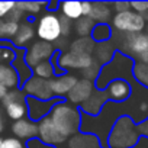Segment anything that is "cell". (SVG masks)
I'll return each instance as SVG.
<instances>
[{"mask_svg": "<svg viewBox=\"0 0 148 148\" xmlns=\"http://www.w3.org/2000/svg\"><path fill=\"white\" fill-rule=\"evenodd\" d=\"M141 135L138 131V125L129 116H121L112 126L106 147L108 148H134L139 142Z\"/></svg>", "mask_w": 148, "mask_h": 148, "instance_id": "obj_3", "label": "cell"}, {"mask_svg": "<svg viewBox=\"0 0 148 148\" xmlns=\"http://www.w3.org/2000/svg\"><path fill=\"white\" fill-rule=\"evenodd\" d=\"M12 67L16 70L18 77H19V89L34 76L32 74V68L26 64L25 61V49H16V55L15 60L12 61Z\"/></svg>", "mask_w": 148, "mask_h": 148, "instance_id": "obj_19", "label": "cell"}, {"mask_svg": "<svg viewBox=\"0 0 148 148\" xmlns=\"http://www.w3.org/2000/svg\"><path fill=\"white\" fill-rule=\"evenodd\" d=\"M100 68H102V65L95 61L89 68H86L84 71H82V79H86V80H90V82H96V79L99 77Z\"/></svg>", "mask_w": 148, "mask_h": 148, "instance_id": "obj_31", "label": "cell"}, {"mask_svg": "<svg viewBox=\"0 0 148 148\" xmlns=\"http://www.w3.org/2000/svg\"><path fill=\"white\" fill-rule=\"evenodd\" d=\"M79 82V77L74 76L71 73H64L61 76H55L54 79L49 80V87L55 99L65 100L67 95L71 92V89L76 86Z\"/></svg>", "mask_w": 148, "mask_h": 148, "instance_id": "obj_12", "label": "cell"}, {"mask_svg": "<svg viewBox=\"0 0 148 148\" xmlns=\"http://www.w3.org/2000/svg\"><path fill=\"white\" fill-rule=\"evenodd\" d=\"M134 62L135 61L132 58L116 51L113 58L108 64L102 65L99 77L95 82L96 90H105L109 86V83H112L113 80H125V82L134 83V79H132Z\"/></svg>", "mask_w": 148, "mask_h": 148, "instance_id": "obj_1", "label": "cell"}, {"mask_svg": "<svg viewBox=\"0 0 148 148\" xmlns=\"http://www.w3.org/2000/svg\"><path fill=\"white\" fill-rule=\"evenodd\" d=\"M92 12V2H82V15L89 16Z\"/></svg>", "mask_w": 148, "mask_h": 148, "instance_id": "obj_38", "label": "cell"}, {"mask_svg": "<svg viewBox=\"0 0 148 148\" xmlns=\"http://www.w3.org/2000/svg\"><path fill=\"white\" fill-rule=\"evenodd\" d=\"M109 25L113 31V35H132L144 32L147 28V21L142 15L134 10H128L122 13H115Z\"/></svg>", "mask_w": 148, "mask_h": 148, "instance_id": "obj_4", "label": "cell"}, {"mask_svg": "<svg viewBox=\"0 0 148 148\" xmlns=\"http://www.w3.org/2000/svg\"><path fill=\"white\" fill-rule=\"evenodd\" d=\"M0 84L8 90L19 89L18 73L9 62H0Z\"/></svg>", "mask_w": 148, "mask_h": 148, "instance_id": "obj_21", "label": "cell"}, {"mask_svg": "<svg viewBox=\"0 0 148 148\" xmlns=\"http://www.w3.org/2000/svg\"><path fill=\"white\" fill-rule=\"evenodd\" d=\"M90 38L95 44L108 42L113 38V31H112L109 23H96L92 34H90Z\"/></svg>", "mask_w": 148, "mask_h": 148, "instance_id": "obj_26", "label": "cell"}, {"mask_svg": "<svg viewBox=\"0 0 148 148\" xmlns=\"http://www.w3.org/2000/svg\"><path fill=\"white\" fill-rule=\"evenodd\" d=\"M96 90L95 87V82H90V80H86V79H79V82L76 83L71 89V92L67 95L65 100L74 106L80 108L84 102H87V99L93 95V92Z\"/></svg>", "mask_w": 148, "mask_h": 148, "instance_id": "obj_11", "label": "cell"}, {"mask_svg": "<svg viewBox=\"0 0 148 148\" xmlns=\"http://www.w3.org/2000/svg\"><path fill=\"white\" fill-rule=\"evenodd\" d=\"M73 21H70V19H67V18H64V16H61L60 15V28H61V36L64 38V39H67L70 35H71V32H73Z\"/></svg>", "mask_w": 148, "mask_h": 148, "instance_id": "obj_32", "label": "cell"}, {"mask_svg": "<svg viewBox=\"0 0 148 148\" xmlns=\"http://www.w3.org/2000/svg\"><path fill=\"white\" fill-rule=\"evenodd\" d=\"M49 119L57 128V131L67 139L80 132L82 112L77 106L68 103L67 100H58L54 105L49 113Z\"/></svg>", "mask_w": 148, "mask_h": 148, "instance_id": "obj_2", "label": "cell"}, {"mask_svg": "<svg viewBox=\"0 0 148 148\" xmlns=\"http://www.w3.org/2000/svg\"><path fill=\"white\" fill-rule=\"evenodd\" d=\"M8 92H9V90H8L6 87H3L2 84H0V102H2V100L5 99V96L8 95Z\"/></svg>", "mask_w": 148, "mask_h": 148, "instance_id": "obj_39", "label": "cell"}, {"mask_svg": "<svg viewBox=\"0 0 148 148\" xmlns=\"http://www.w3.org/2000/svg\"><path fill=\"white\" fill-rule=\"evenodd\" d=\"M95 25L96 23L93 22V19H90L89 16H82L73 23V32L77 35V38H89Z\"/></svg>", "mask_w": 148, "mask_h": 148, "instance_id": "obj_27", "label": "cell"}, {"mask_svg": "<svg viewBox=\"0 0 148 148\" xmlns=\"http://www.w3.org/2000/svg\"><path fill=\"white\" fill-rule=\"evenodd\" d=\"M3 109L6 112V116L16 122L21 119L28 118V109H26V96L21 89H13L9 90L5 99L2 100Z\"/></svg>", "mask_w": 148, "mask_h": 148, "instance_id": "obj_7", "label": "cell"}, {"mask_svg": "<svg viewBox=\"0 0 148 148\" xmlns=\"http://www.w3.org/2000/svg\"><path fill=\"white\" fill-rule=\"evenodd\" d=\"M25 147H26V148H52V147L44 144L42 141H39L38 138H32V139H29L28 142H25Z\"/></svg>", "mask_w": 148, "mask_h": 148, "instance_id": "obj_36", "label": "cell"}, {"mask_svg": "<svg viewBox=\"0 0 148 148\" xmlns=\"http://www.w3.org/2000/svg\"><path fill=\"white\" fill-rule=\"evenodd\" d=\"M35 25L32 22V19H23L19 23V29L16 32V35L12 39V45L16 49H26L28 45H31L34 42L35 38Z\"/></svg>", "mask_w": 148, "mask_h": 148, "instance_id": "obj_14", "label": "cell"}, {"mask_svg": "<svg viewBox=\"0 0 148 148\" xmlns=\"http://www.w3.org/2000/svg\"><path fill=\"white\" fill-rule=\"evenodd\" d=\"M19 23L10 18L0 19V42H12L13 36L19 29Z\"/></svg>", "mask_w": 148, "mask_h": 148, "instance_id": "obj_23", "label": "cell"}, {"mask_svg": "<svg viewBox=\"0 0 148 148\" xmlns=\"http://www.w3.org/2000/svg\"><path fill=\"white\" fill-rule=\"evenodd\" d=\"M68 148H102L100 141L96 135L87 132H77L67 139Z\"/></svg>", "mask_w": 148, "mask_h": 148, "instance_id": "obj_18", "label": "cell"}, {"mask_svg": "<svg viewBox=\"0 0 148 148\" xmlns=\"http://www.w3.org/2000/svg\"><path fill=\"white\" fill-rule=\"evenodd\" d=\"M16 8V2H0V19L8 18Z\"/></svg>", "mask_w": 148, "mask_h": 148, "instance_id": "obj_34", "label": "cell"}, {"mask_svg": "<svg viewBox=\"0 0 148 148\" xmlns=\"http://www.w3.org/2000/svg\"><path fill=\"white\" fill-rule=\"evenodd\" d=\"M55 52H57L55 45L38 39V41H34L25 49V61L31 68H34L42 61H49Z\"/></svg>", "mask_w": 148, "mask_h": 148, "instance_id": "obj_8", "label": "cell"}, {"mask_svg": "<svg viewBox=\"0 0 148 148\" xmlns=\"http://www.w3.org/2000/svg\"><path fill=\"white\" fill-rule=\"evenodd\" d=\"M116 51H118V49H116V45H115L113 39H110V41H108V42L96 44L95 51H93V60H95L97 64L105 65V64H108V62L113 58V55H115Z\"/></svg>", "mask_w": 148, "mask_h": 148, "instance_id": "obj_22", "label": "cell"}, {"mask_svg": "<svg viewBox=\"0 0 148 148\" xmlns=\"http://www.w3.org/2000/svg\"><path fill=\"white\" fill-rule=\"evenodd\" d=\"M0 116H2V106H0Z\"/></svg>", "mask_w": 148, "mask_h": 148, "instance_id": "obj_42", "label": "cell"}, {"mask_svg": "<svg viewBox=\"0 0 148 148\" xmlns=\"http://www.w3.org/2000/svg\"><path fill=\"white\" fill-rule=\"evenodd\" d=\"M58 148H60V147H58Z\"/></svg>", "mask_w": 148, "mask_h": 148, "instance_id": "obj_44", "label": "cell"}, {"mask_svg": "<svg viewBox=\"0 0 148 148\" xmlns=\"http://www.w3.org/2000/svg\"><path fill=\"white\" fill-rule=\"evenodd\" d=\"M105 90H106L110 102L121 103V102H125L131 97L132 84L129 82H125V80H113L112 83H109V86Z\"/></svg>", "mask_w": 148, "mask_h": 148, "instance_id": "obj_17", "label": "cell"}, {"mask_svg": "<svg viewBox=\"0 0 148 148\" xmlns=\"http://www.w3.org/2000/svg\"><path fill=\"white\" fill-rule=\"evenodd\" d=\"M2 141H3V138H0V145H2Z\"/></svg>", "mask_w": 148, "mask_h": 148, "instance_id": "obj_43", "label": "cell"}, {"mask_svg": "<svg viewBox=\"0 0 148 148\" xmlns=\"http://www.w3.org/2000/svg\"><path fill=\"white\" fill-rule=\"evenodd\" d=\"M132 79L138 86L148 89V64L135 61L132 67Z\"/></svg>", "mask_w": 148, "mask_h": 148, "instance_id": "obj_29", "label": "cell"}, {"mask_svg": "<svg viewBox=\"0 0 148 148\" xmlns=\"http://www.w3.org/2000/svg\"><path fill=\"white\" fill-rule=\"evenodd\" d=\"M95 23H109L113 18V10L110 3L106 2H92V12L89 15Z\"/></svg>", "mask_w": 148, "mask_h": 148, "instance_id": "obj_20", "label": "cell"}, {"mask_svg": "<svg viewBox=\"0 0 148 148\" xmlns=\"http://www.w3.org/2000/svg\"><path fill=\"white\" fill-rule=\"evenodd\" d=\"M113 42L119 52L125 54L134 61H138L145 52H148V35L145 32L132 35H118V39H113Z\"/></svg>", "mask_w": 148, "mask_h": 148, "instance_id": "obj_5", "label": "cell"}, {"mask_svg": "<svg viewBox=\"0 0 148 148\" xmlns=\"http://www.w3.org/2000/svg\"><path fill=\"white\" fill-rule=\"evenodd\" d=\"M108 102H109V97H108L106 90H95L93 95L87 99V102H84L79 109L83 115L97 116Z\"/></svg>", "mask_w": 148, "mask_h": 148, "instance_id": "obj_15", "label": "cell"}, {"mask_svg": "<svg viewBox=\"0 0 148 148\" xmlns=\"http://www.w3.org/2000/svg\"><path fill=\"white\" fill-rule=\"evenodd\" d=\"M39 141H42L44 144L52 147V148H58L61 144L67 142V138L62 136L57 128L54 126V123L51 122L49 116L44 118L42 121L38 122V136Z\"/></svg>", "mask_w": 148, "mask_h": 148, "instance_id": "obj_10", "label": "cell"}, {"mask_svg": "<svg viewBox=\"0 0 148 148\" xmlns=\"http://www.w3.org/2000/svg\"><path fill=\"white\" fill-rule=\"evenodd\" d=\"M60 15L76 22L82 15V2H60Z\"/></svg>", "mask_w": 148, "mask_h": 148, "instance_id": "obj_24", "label": "cell"}, {"mask_svg": "<svg viewBox=\"0 0 148 148\" xmlns=\"http://www.w3.org/2000/svg\"><path fill=\"white\" fill-rule=\"evenodd\" d=\"M21 90L23 92V95L26 97H34L38 100H52L55 99L51 87H49V80H44L39 77L32 76L22 87Z\"/></svg>", "mask_w": 148, "mask_h": 148, "instance_id": "obj_9", "label": "cell"}, {"mask_svg": "<svg viewBox=\"0 0 148 148\" xmlns=\"http://www.w3.org/2000/svg\"><path fill=\"white\" fill-rule=\"evenodd\" d=\"M61 99H52V100H38L34 97H26V109H28V119L34 122H39L44 118L49 116L54 105Z\"/></svg>", "mask_w": 148, "mask_h": 148, "instance_id": "obj_13", "label": "cell"}, {"mask_svg": "<svg viewBox=\"0 0 148 148\" xmlns=\"http://www.w3.org/2000/svg\"><path fill=\"white\" fill-rule=\"evenodd\" d=\"M5 126H6V122H5V118L2 115V116H0V134L5 131Z\"/></svg>", "mask_w": 148, "mask_h": 148, "instance_id": "obj_40", "label": "cell"}, {"mask_svg": "<svg viewBox=\"0 0 148 148\" xmlns=\"http://www.w3.org/2000/svg\"><path fill=\"white\" fill-rule=\"evenodd\" d=\"M68 49L70 51H74V52H80V54H89V55H93V51H95V47L96 44L92 41V38H76L73 39L70 44H68Z\"/></svg>", "mask_w": 148, "mask_h": 148, "instance_id": "obj_28", "label": "cell"}, {"mask_svg": "<svg viewBox=\"0 0 148 148\" xmlns=\"http://www.w3.org/2000/svg\"><path fill=\"white\" fill-rule=\"evenodd\" d=\"M110 6H112L113 15L115 13H122V12L131 10V3L129 2H113V3H110Z\"/></svg>", "mask_w": 148, "mask_h": 148, "instance_id": "obj_35", "label": "cell"}, {"mask_svg": "<svg viewBox=\"0 0 148 148\" xmlns=\"http://www.w3.org/2000/svg\"><path fill=\"white\" fill-rule=\"evenodd\" d=\"M10 131H12L15 138L21 139L22 142H28L29 139L38 136V123L25 118V119L13 122Z\"/></svg>", "mask_w": 148, "mask_h": 148, "instance_id": "obj_16", "label": "cell"}, {"mask_svg": "<svg viewBox=\"0 0 148 148\" xmlns=\"http://www.w3.org/2000/svg\"><path fill=\"white\" fill-rule=\"evenodd\" d=\"M145 34L148 35V23H147V28H145Z\"/></svg>", "mask_w": 148, "mask_h": 148, "instance_id": "obj_41", "label": "cell"}, {"mask_svg": "<svg viewBox=\"0 0 148 148\" xmlns=\"http://www.w3.org/2000/svg\"><path fill=\"white\" fill-rule=\"evenodd\" d=\"M0 148H26V147H25V142H22L21 139L15 136H9V138H3Z\"/></svg>", "mask_w": 148, "mask_h": 148, "instance_id": "obj_33", "label": "cell"}, {"mask_svg": "<svg viewBox=\"0 0 148 148\" xmlns=\"http://www.w3.org/2000/svg\"><path fill=\"white\" fill-rule=\"evenodd\" d=\"M32 74L35 77H39V79H44V80H51V79L55 77V67L51 62V60L42 61L32 68Z\"/></svg>", "mask_w": 148, "mask_h": 148, "instance_id": "obj_30", "label": "cell"}, {"mask_svg": "<svg viewBox=\"0 0 148 148\" xmlns=\"http://www.w3.org/2000/svg\"><path fill=\"white\" fill-rule=\"evenodd\" d=\"M138 131H139L141 138L148 139V118H147V119H144L142 122H139V123H138Z\"/></svg>", "mask_w": 148, "mask_h": 148, "instance_id": "obj_37", "label": "cell"}, {"mask_svg": "<svg viewBox=\"0 0 148 148\" xmlns=\"http://www.w3.org/2000/svg\"><path fill=\"white\" fill-rule=\"evenodd\" d=\"M36 36L39 41L52 44L58 42L61 36V28H60V15L55 12H48L45 10L39 19L36 21Z\"/></svg>", "mask_w": 148, "mask_h": 148, "instance_id": "obj_6", "label": "cell"}, {"mask_svg": "<svg viewBox=\"0 0 148 148\" xmlns=\"http://www.w3.org/2000/svg\"><path fill=\"white\" fill-rule=\"evenodd\" d=\"M16 8L23 13L25 19H32L38 16L42 9H47V2H16Z\"/></svg>", "mask_w": 148, "mask_h": 148, "instance_id": "obj_25", "label": "cell"}]
</instances>
